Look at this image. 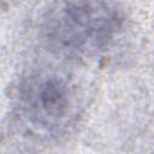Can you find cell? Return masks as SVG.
<instances>
[{
	"label": "cell",
	"mask_w": 154,
	"mask_h": 154,
	"mask_svg": "<svg viewBox=\"0 0 154 154\" xmlns=\"http://www.w3.org/2000/svg\"><path fill=\"white\" fill-rule=\"evenodd\" d=\"M123 24V12L109 2H57L43 14L41 34L57 54L84 59L107 49Z\"/></svg>",
	"instance_id": "1"
},
{
	"label": "cell",
	"mask_w": 154,
	"mask_h": 154,
	"mask_svg": "<svg viewBox=\"0 0 154 154\" xmlns=\"http://www.w3.org/2000/svg\"><path fill=\"white\" fill-rule=\"evenodd\" d=\"M12 113L35 135H54L77 113V91L67 77L53 71H32L20 77L11 91Z\"/></svg>",
	"instance_id": "2"
}]
</instances>
